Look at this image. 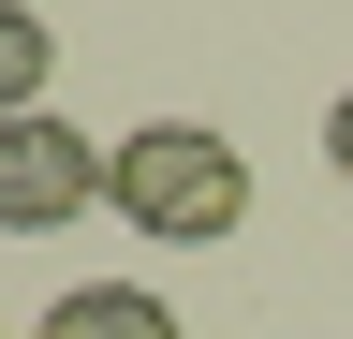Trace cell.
<instances>
[{
  "label": "cell",
  "mask_w": 353,
  "mask_h": 339,
  "mask_svg": "<svg viewBox=\"0 0 353 339\" xmlns=\"http://www.w3.org/2000/svg\"><path fill=\"white\" fill-rule=\"evenodd\" d=\"M103 206L132 236H162V251H206V236L250 222V162H236V133H206V118H148V133H118Z\"/></svg>",
  "instance_id": "obj_1"
},
{
  "label": "cell",
  "mask_w": 353,
  "mask_h": 339,
  "mask_svg": "<svg viewBox=\"0 0 353 339\" xmlns=\"http://www.w3.org/2000/svg\"><path fill=\"white\" fill-rule=\"evenodd\" d=\"M103 177H118V148L74 133L59 104L0 118V236H59V222H88V206H103Z\"/></svg>",
  "instance_id": "obj_2"
},
{
  "label": "cell",
  "mask_w": 353,
  "mask_h": 339,
  "mask_svg": "<svg viewBox=\"0 0 353 339\" xmlns=\"http://www.w3.org/2000/svg\"><path fill=\"white\" fill-rule=\"evenodd\" d=\"M30 339H176V310H162L148 280H74V295H59Z\"/></svg>",
  "instance_id": "obj_3"
},
{
  "label": "cell",
  "mask_w": 353,
  "mask_h": 339,
  "mask_svg": "<svg viewBox=\"0 0 353 339\" xmlns=\"http://www.w3.org/2000/svg\"><path fill=\"white\" fill-rule=\"evenodd\" d=\"M44 74H59V30H44L30 0H0V118H30V104H44Z\"/></svg>",
  "instance_id": "obj_4"
},
{
  "label": "cell",
  "mask_w": 353,
  "mask_h": 339,
  "mask_svg": "<svg viewBox=\"0 0 353 339\" xmlns=\"http://www.w3.org/2000/svg\"><path fill=\"white\" fill-rule=\"evenodd\" d=\"M324 162H339V177H353V89L324 104Z\"/></svg>",
  "instance_id": "obj_5"
}]
</instances>
